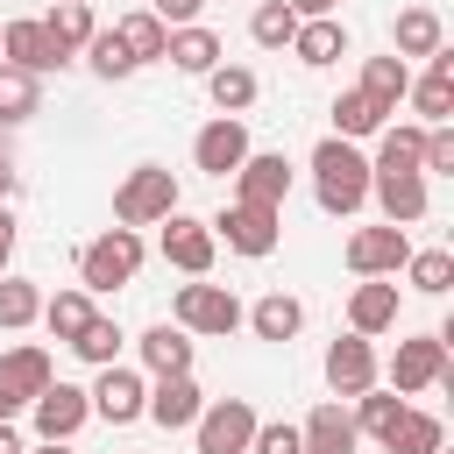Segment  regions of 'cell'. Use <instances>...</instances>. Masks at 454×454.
Returning <instances> with one entry per match:
<instances>
[{
    "mask_svg": "<svg viewBox=\"0 0 454 454\" xmlns=\"http://www.w3.org/2000/svg\"><path fill=\"white\" fill-rule=\"evenodd\" d=\"M43 106V85L28 78V71H14V64H0V128H14V121H28Z\"/></svg>",
    "mask_w": 454,
    "mask_h": 454,
    "instance_id": "1f68e13d",
    "label": "cell"
},
{
    "mask_svg": "<svg viewBox=\"0 0 454 454\" xmlns=\"http://www.w3.org/2000/svg\"><path fill=\"white\" fill-rule=\"evenodd\" d=\"M284 7H291V14H298V21H326V14H333V7H340V0H284Z\"/></svg>",
    "mask_w": 454,
    "mask_h": 454,
    "instance_id": "f6af8a7d",
    "label": "cell"
},
{
    "mask_svg": "<svg viewBox=\"0 0 454 454\" xmlns=\"http://www.w3.org/2000/svg\"><path fill=\"white\" fill-rule=\"evenodd\" d=\"M92 319H99V312H92V291H57V298H43V326H50L57 340H78Z\"/></svg>",
    "mask_w": 454,
    "mask_h": 454,
    "instance_id": "83f0119b",
    "label": "cell"
},
{
    "mask_svg": "<svg viewBox=\"0 0 454 454\" xmlns=\"http://www.w3.org/2000/svg\"><path fill=\"white\" fill-rule=\"evenodd\" d=\"M369 192L383 206V227H419L426 220V177L419 170H369Z\"/></svg>",
    "mask_w": 454,
    "mask_h": 454,
    "instance_id": "7c38bea8",
    "label": "cell"
},
{
    "mask_svg": "<svg viewBox=\"0 0 454 454\" xmlns=\"http://www.w3.org/2000/svg\"><path fill=\"white\" fill-rule=\"evenodd\" d=\"M411 99H419V114H426L433 128L454 114V50H433V71L411 85Z\"/></svg>",
    "mask_w": 454,
    "mask_h": 454,
    "instance_id": "603a6c76",
    "label": "cell"
},
{
    "mask_svg": "<svg viewBox=\"0 0 454 454\" xmlns=\"http://www.w3.org/2000/svg\"><path fill=\"white\" fill-rule=\"evenodd\" d=\"M71 348H78L92 369H114V355H121V326H114V319H92V326H85Z\"/></svg>",
    "mask_w": 454,
    "mask_h": 454,
    "instance_id": "ab89813d",
    "label": "cell"
},
{
    "mask_svg": "<svg viewBox=\"0 0 454 454\" xmlns=\"http://www.w3.org/2000/svg\"><path fill=\"white\" fill-rule=\"evenodd\" d=\"M163 57H170L177 71H192V78H206V71L220 64V35H213V28H199V21H192V28H170V43H163Z\"/></svg>",
    "mask_w": 454,
    "mask_h": 454,
    "instance_id": "7402d4cb",
    "label": "cell"
},
{
    "mask_svg": "<svg viewBox=\"0 0 454 454\" xmlns=\"http://www.w3.org/2000/svg\"><path fill=\"white\" fill-rule=\"evenodd\" d=\"M85 397H92V411H99L106 426H128V419H142V404H149L142 376H135V369H121V362H114V369H99V383H92Z\"/></svg>",
    "mask_w": 454,
    "mask_h": 454,
    "instance_id": "2e32d148",
    "label": "cell"
},
{
    "mask_svg": "<svg viewBox=\"0 0 454 454\" xmlns=\"http://www.w3.org/2000/svg\"><path fill=\"white\" fill-rule=\"evenodd\" d=\"M142 362L156 376H192V333L184 326H149L142 333Z\"/></svg>",
    "mask_w": 454,
    "mask_h": 454,
    "instance_id": "cb8c5ba5",
    "label": "cell"
},
{
    "mask_svg": "<svg viewBox=\"0 0 454 454\" xmlns=\"http://www.w3.org/2000/svg\"><path fill=\"white\" fill-rule=\"evenodd\" d=\"M192 163H199L206 177H234V170L248 163V128H241L234 114L206 121V128H199V142H192Z\"/></svg>",
    "mask_w": 454,
    "mask_h": 454,
    "instance_id": "9c48e42d",
    "label": "cell"
},
{
    "mask_svg": "<svg viewBox=\"0 0 454 454\" xmlns=\"http://www.w3.org/2000/svg\"><path fill=\"white\" fill-rule=\"evenodd\" d=\"M199 7H206V0H156L149 14H156L163 28H192V14H199Z\"/></svg>",
    "mask_w": 454,
    "mask_h": 454,
    "instance_id": "ee69618b",
    "label": "cell"
},
{
    "mask_svg": "<svg viewBox=\"0 0 454 454\" xmlns=\"http://www.w3.org/2000/svg\"><path fill=\"white\" fill-rule=\"evenodd\" d=\"M43 454H64V447H50V440H43Z\"/></svg>",
    "mask_w": 454,
    "mask_h": 454,
    "instance_id": "681fc988",
    "label": "cell"
},
{
    "mask_svg": "<svg viewBox=\"0 0 454 454\" xmlns=\"http://www.w3.org/2000/svg\"><path fill=\"white\" fill-rule=\"evenodd\" d=\"M43 390H50V355H43V348H14V355H0V426H7L14 411H28Z\"/></svg>",
    "mask_w": 454,
    "mask_h": 454,
    "instance_id": "52a82bcc",
    "label": "cell"
},
{
    "mask_svg": "<svg viewBox=\"0 0 454 454\" xmlns=\"http://www.w3.org/2000/svg\"><path fill=\"white\" fill-rule=\"evenodd\" d=\"M355 404H362V411H348V419H355V433H376V440H390V433H397V419H404V397H397V390H362Z\"/></svg>",
    "mask_w": 454,
    "mask_h": 454,
    "instance_id": "4dcf8cb0",
    "label": "cell"
},
{
    "mask_svg": "<svg viewBox=\"0 0 454 454\" xmlns=\"http://www.w3.org/2000/svg\"><path fill=\"white\" fill-rule=\"evenodd\" d=\"M433 50H447L440 14H433V7H404V14H397V50H390V57H433Z\"/></svg>",
    "mask_w": 454,
    "mask_h": 454,
    "instance_id": "d4e9b609",
    "label": "cell"
},
{
    "mask_svg": "<svg viewBox=\"0 0 454 454\" xmlns=\"http://www.w3.org/2000/svg\"><path fill=\"white\" fill-rule=\"evenodd\" d=\"M177 213V177L163 170V163H135L128 177H121V192H114V220L121 227H156V220H170Z\"/></svg>",
    "mask_w": 454,
    "mask_h": 454,
    "instance_id": "7a4b0ae2",
    "label": "cell"
},
{
    "mask_svg": "<svg viewBox=\"0 0 454 454\" xmlns=\"http://www.w3.org/2000/svg\"><path fill=\"white\" fill-rule=\"evenodd\" d=\"M7 255H14V213L0 206V277H7Z\"/></svg>",
    "mask_w": 454,
    "mask_h": 454,
    "instance_id": "bcb514c9",
    "label": "cell"
},
{
    "mask_svg": "<svg viewBox=\"0 0 454 454\" xmlns=\"http://www.w3.org/2000/svg\"><path fill=\"white\" fill-rule=\"evenodd\" d=\"M383 326H397V284H383V277H362L355 284V298H348V333H383Z\"/></svg>",
    "mask_w": 454,
    "mask_h": 454,
    "instance_id": "ac0fdd59",
    "label": "cell"
},
{
    "mask_svg": "<svg viewBox=\"0 0 454 454\" xmlns=\"http://www.w3.org/2000/svg\"><path fill=\"white\" fill-rule=\"evenodd\" d=\"M383 121H390V114H376L362 92H340V99H333V135H340V142H362V135H376Z\"/></svg>",
    "mask_w": 454,
    "mask_h": 454,
    "instance_id": "e575fe53",
    "label": "cell"
},
{
    "mask_svg": "<svg viewBox=\"0 0 454 454\" xmlns=\"http://www.w3.org/2000/svg\"><path fill=\"white\" fill-rule=\"evenodd\" d=\"M0 64H14V71H28V78H43V71H64V64H71V50H64L43 21H7V28H0Z\"/></svg>",
    "mask_w": 454,
    "mask_h": 454,
    "instance_id": "5b68a950",
    "label": "cell"
},
{
    "mask_svg": "<svg viewBox=\"0 0 454 454\" xmlns=\"http://www.w3.org/2000/svg\"><path fill=\"white\" fill-rule=\"evenodd\" d=\"M248 35H255L262 50H291V35H298V14H291L284 0H262V7H255V21H248Z\"/></svg>",
    "mask_w": 454,
    "mask_h": 454,
    "instance_id": "74e56055",
    "label": "cell"
},
{
    "mask_svg": "<svg viewBox=\"0 0 454 454\" xmlns=\"http://www.w3.org/2000/svg\"><path fill=\"white\" fill-rule=\"evenodd\" d=\"M0 454H21V433L14 426H0Z\"/></svg>",
    "mask_w": 454,
    "mask_h": 454,
    "instance_id": "c3c4849f",
    "label": "cell"
},
{
    "mask_svg": "<svg viewBox=\"0 0 454 454\" xmlns=\"http://www.w3.org/2000/svg\"><path fill=\"white\" fill-rule=\"evenodd\" d=\"M163 433H177V426H192L199 411H206V397H199V383L192 376H156V390H149V404H142Z\"/></svg>",
    "mask_w": 454,
    "mask_h": 454,
    "instance_id": "d6986e66",
    "label": "cell"
},
{
    "mask_svg": "<svg viewBox=\"0 0 454 454\" xmlns=\"http://www.w3.org/2000/svg\"><path fill=\"white\" fill-rule=\"evenodd\" d=\"M248 326H255L262 340H291V333L305 326V305H298L291 291H270V298H255V312H248Z\"/></svg>",
    "mask_w": 454,
    "mask_h": 454,
    "instance_id": "f1b7e54d",
    "label": "cell"
},
{
    "mask_svg": "<svg viewBox=\"0 0 454 454\" xmlns=\"http://www.w3.org/2000/svg\"><path fill=\"white\" fill-rule=\"evenodd\" d=\"M135 270H142V234H135V227H106L99 241L78 248L85 291H121V284H135Z\"/></svg>",
    "mask_w": 454,
    "mask_h": 454,
    "instance_id": "3957f363",
    "label": "cell"
},
{
    "mask_svg": "<svg viewBox=\"0 0 454 454\" xmlns=\"http://www.w3.org/2000/svg\"><path fill=\"white\" fill-rule=\"evenodd\" d=\"M312 199H319V213H333V220L362 213V206H369V156H362L355 142L326 135V142L312 149Z\"/></svg>",
    "mask_w": 454,
    "mask_h": 454,
    "instance_id": "6da1fadb",
    "label": "cell"
},
{
    "mask_svg": "<svg viewBox=\"0 0 454 454\" xmlns=\"http://www.w3.org/2000/svg\"><path fill=\"white\" fill-rule=\"evenodd\" d=\"M85 57H92V71H99V78H128V71H135V57L121 50V35H114V28H99V35L85 43Z\"/></svg>",
    "mask_w": 454,
    "mask_h": 454,
    "instance_id": "60d3db41",
    "label": "cell"
},
{
    "mask_svg": "<svg viewBox=\"0 0 454 454\" xmlns=\"http://www.w3.org/2000/svg\"><path fill=\"white\" fill-rule=\"evenodd\" d=\"M177 326L184 333H234L241 326V305L227 284H184L177 291Z\"/></svg>",
    "mask_w": 454,
    "mask_h": 454,
    "instance_id": "ba28073f",
    "label": "cell"
},
{
    "mask_svg": "<svg viewBox=\"0 0 454 454\" xmlns=\"http://www.w3.org/2000/svg\"><path fill=\"white\" fill-rule=\"evenodd\" d=\"M355 419L340 404H312V419L298 426V454H355Z\"/></svg>",
    "mask_w": 454,
    "mask_h": 454,
    "instance_id": "ffe728a7",
    "label": "cell"
},
{
    "mask_svg": "<svg viewBox=\"0 0 454 454\" xmlns=\"http://www.w3.org/2000/svg\"><path fill=\"white\" fill-rule=\"evenodd\" d=\"M206 227H213V241H227L234 255H270V248H277V213H270V206H241V199H234V206H227L220 220H206Z\"/></svg>",
    "mask_w": 454,
    "mask_h": 454,
    "instance_id": "30bf717a",
    "label": "cell"
},
{
    "mask_svg": "<svg viewBox=\"0 0 454 454\" xmlns=\"http://www.w3.org/2000/svg\"><path fill=\"white\" fill-rule=\"evenodd\" d=\"M213 248H220V241H213L206 220H192V213H170V220H163V262H170V270L206 277V270H213Z\"/></svg>",
    "mask_w": 454,
    "mask_h": 454,
    "instance_id": "4fadbf2b",
    "label": "cell"
},
{
    "mask_svg": "<svg viewBox=\"0 0 454 454\" xmlns=\"http://www.w3.org/2000/svg\"><path fill=\"white\" fill-rule=\"evenodd\" d=\"M426 170H454V135L447 128H426V149H419V177Z\"/></svg>",
    "mask_w": 454,
    "mask_h": 454,
    "instance_id": "b9f144b4",
    "label": "cell"
},
{
    "mask_svg": "<svg viewBox=\"0 0 454 454\" xmlns=\"http://www.w3.org/2000/svg\"><path fill=\"white\" fill-rule=\"evenodd\" d=\"M0 156H7V142H0Z\"/></svg>",
    "mask_w": 454,
    "mask_h": 454,
    "instance_id": "f907efd6",
    "label": "cell"
},
{
    "mask_svg": "<svg viewBox=\"0 0 454 454\" xmlns=\"http://www.w3.org/2000/svg\"><path fill=\"white\" fill-rule=\"evenodd\" d=\"M248 454H298V426H255V440H248Z\"/></svg>",
    "mask_w": 454,
    "mask_h": 454,
    "instance_id": "7bdbcfd3",
    "label": "cell"
},
{
    "mask_svg": "<svg viewBox=\"0 0 454 454\" xmlns=\"http://www.w3.org/2000/svg\"><path fill=\"white\" fill-rule=\"evenodd\" d=\"M43 28H50V35L64 43V50H85V43L99 35V28H92V7H85V0H57V14H50Z\"/></svg>",
    "mask_w": 454,
    "mask_h": 454,
    "instance_id": "8d00e7d4",
    "label": "cell"
},
{
    "mask_svg": "<svg viewBox=\"0 0 454 454\" xmlns=\"http://www.w3.org/2000/svg\"><path fill=\"white\" fill-rule=\"evenodd\" d=\"M440 440H447V433H440V419H433V411H404V419H397V433H390L383 447H390V454H440Z\"/></svg>",
    "mask_w": 454,
    "mask_h": 454,
    "instance_id": "836d02e7",
    "label": "cell"
},
{
    "mask_svg": "<svg viewBox=\"0 0 454 454\" xmlns=\"http://www.w3.org/2000/svg\"><path fill=\"white\" fill-rule=\"evenodd\" d=\"M206 92H213L220 114L241 121V114L255 106V71H241V64H213V71H206Z\"/></svg>",
    "mask_w": 454,
    "mask_h": 454,
    "instance_id": "4316f807",
    "label": "cell"
},
{
    "mask_svg": "<svg viewBox=\"0 0 454 454\" xmlns=\"http://www.w3.org/2000/svg\"><path fill=\"white\" fill-rule=\"evenodd\" d=\"M404 277H411V291L440 298V291L454 284V255H447V248H419V255H404Z\"/></svg>",
    "mask_w": 454,
    "mask_h": 454,
    "instance_id": "d590c367",
    "label": "cell"
},
{
    "mask_svg": "<svg viewBox=\"0 0 454 454\" xmlns=\"http://www.w3.org/2000/svg\"><path fill=\"white\" fill-rule=\"evenodd\" d=\"M376 163L369 170H419V149H426V128H376Z\"/></svg>",
    "mask_w": 454,
    "mask_h": 454,
    "instance_id": "d6a6232c",
    "label": "cell"
},
{
    "mask_svg": "<svg viewBox=\"0 0 454 454\" xmlns=\"http://www.w3.org/2000/svg\"><path fill=\"white\" fill-rule=\"evenodd\" d=\"M454 369H447V333H419V340H397V355H390V383H397V397H411V390H433V383H447Z\"/></svg>",
    "mask_w": 454,
    "mask_h": 454,
    "instance_id": "8992f818",
    "label": "cell"
},
{
    "mask_svg": "<svg viewBox=\"0 0 454 454\" xmlns=\"http://www.w3.org/2000/svg\"><path fill=\"white\" fill-rule=\"evenodd\" d=\"M28 319H43V291L21 277H0V326H28Z\"/></svg>",
    "mask_w": 454,
    "mask_h": 454,
    "instance_id": "f35d334b",
    "label": "cell"
},
{
    "mask_svg": "<svg viewBox=\"0 0 454 454\" xmlns=\"http://www.w3.org/2000/svg\"><path fill=\"white\" fill-rule=\"evenodd\" d=\"M376 114H397V99L411 92V71H404V57H369L362 64V85H355Z\"/></svg>",
    "mask_w": 454,
    "mask_h": 454,
    "instance_id": "44dd1931",
    "label": "cell"
},
{
    "mask_svg": "<svg viewBox=\"0 0 454 454\" xmlns=\"http://www.w3.org/2000/svg\"><path fill=\"white\" fill-rule=\"evenodd\" d=\"M326 383H333V397L376 390V348H369L362 333H340V340L326 348Z\"/></svg>",
    "mask_w": 454,
    "mask_h": 454,
    "instance_id": "9a60e30c",
    "label": "cell"
},
{
    "mask_svg": "<svg viewBox=\"0 0 454 454\" xmlns=\"http://www.w3.org/2000/svg\"><path fill=\"white\" fill-rule=\"evenodd\" d=\"M114 35H121V50H128L135 64H156L163 43H170V28H163L156 14H128V21H114Z\"/></svg>",
    "mask_w": 454,
    "mask_h": 454,
    "instance_id": "f546056e",
    "label": "cell"
},
{
    "mask_svg": "<svg viewBox=\"0 0 454 454\" xmlns=\"http://www.w3.org/2000/svg\"><path fill=\"white\" fill-rule=\"evenodd\" d=\"M28 419H35V433H43L50 447H64V440H71V433L92 419V397H85L78 383H50V390L28 404Z\"/></svg>",
    "mask_w": 454,
    "mask_h": 454,
    "instance_id": "8fae6325",
    "label": "cell"
},
{
    "mask_svg": "<svg viewBox=\"0 0 454 454\" xmlns=\"http://www.w3.org/2000/svg\"><path fill=\"white\" fill-rule=\"evenodd\" d=\"M255 404L248 397H213L199 419H192V433H199V454H248V440H255Z\"/></svg>",
    "mask_w": 454,
    "mask_h": 454,
    "instance_id": "277c9868",
    "label": "cell"
},
{
    "mask_svg": "<svg viewBox=\"0 0 454 454\" xmlns=\"http://www.w3.org/2000/svg\"><path fill=\"white\" fill-rule=\"evenodd\" d=\"M234 184H241V206H270V213H277V206H284V192H291V163H284V156H255V149H248V163L234 170Z\"/></svg>",
    "mask_w": 454,
    "mask_h": 454,
    "instance_id": "e0dca14e",
    "label": "cell"
},
{
    "mask_svg": "<svg viewBox=\"0 0 454 454\" xmlns=\"http://www.w3.org/2000/svg\"><path fill=\"white\" fill-rule=\"evenodd\" d=\"M7 199H14V163L0 156V206H7Z\"/></svg>",
    "mask_w": 454,
    "mask_h": 454,
    "instance_id": "7dc6e473",
    "label": "cell"
},
{
    "mask_svg": "<svg viewBox=\"0 0 454 454\" xmlns=\"http://www.w3.org/2000/svg\"><path fill=\"white\" fill-rule=\"evenodd\" d=\"M291 50H298V64H333V57H348V28L326 14V21H298V35H291Z\"/></svg>",
    "mask_w": 454,
    "mask_h": 454,
    "instance_id": "484cf974",
    "label": "cell"
},
{
    "mask_svg": "<svg viewBox=\"0 0 454 454\" xmlns=\"http://www.w3.org/2000/svg\"><path fill=\"white\" fill-rule=\"evenodd\" d=\"M404 255H411L404 227H362V234H348V270L355 277H397Z\"/></svg>",
    "mask_w": 454,
    "mask_h": 454,
    "instance_id": "5bb4252c",
    "label": "cell"
}]
</instances>
